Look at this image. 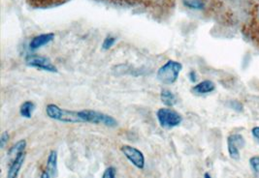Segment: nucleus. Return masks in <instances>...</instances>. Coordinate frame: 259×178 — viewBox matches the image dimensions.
<instances>
[{"label": "nucleus", "mask_w": 259, "mask_h": 178, "mask_svg": "<svg viewBox=\"0 0 259 178\" xmlns=\"http://www.w3.org/2000/svg\"><path fill=\"white\" fill-rule=\"evenodd\" d=\"M249 164L251 167L253 168L254 171L259 172V157L258 156H255V157H252L250 160H249Z\"/></svg>", "instance_id": "nucleus-20"}, {"label": "nucleus", "mask_w": 259, "mask_h": 178, "mask_svg": "<svg viewBox=\"0 0 259 178\" xmlns=\"http://www.w3.org/2000/svg\"><path fill=\"white\" fill-rule=\"evenodd\" d=\"M25 64L29 67L35 68L38 70H43L50 73H59L57 66H55L48 57L42 56V55H37V54L27 55L25 57Z\"/></svg>", "instance_id": "nucleus-4"}, {"label": "nucleus", "mask_w": 259, "mask_h": 178, "mask_svg": "<svg viewBox=\"0 0 259 178\" xmlns=\"http://www.w3.org/2000/svg\"><path fill=\"white\" fill-rule=\"evenodd\" d=\"M24 159H25V152H23V153L18 155L13 160L11 165L9 166L7 178H18L19 172L22 168V166L24 165Z\"/></svg>", "instance_id": "nucleus-8"}, {"label": "nucleus", "mask_w": 259, "mask_h": 178, "mask_svg": "<svg viewBox=\"0 0 259 178\" xmlns=\"http://www.w3.org/2000/svg\"><path fill=\"white\" fill-rule=\"evenodd\" d=\"M9 139H10V137H9L8 132L5 131L1 134V137H0V148L1 149H3L5 147V145L9 142Z\"/></svg>", "instance_id": "nucleus-19"}, {"label": "nucleus", "mask_w": 259, "mask_h": 178, "mask_svg": "<svg viewBox=\"0 0 259 178\" xmlns=\"http://www.w3.org/2000/svg\"><path fill=\"white\" fill-rule=\"evenodd\" d=\"M230 107L237 110V111H242V109H243L242 104L239 103L238 101H231L230 102Z\"/></svg>", "instance_id": "nucleus-21"}, {"label": "nucleus", "mask_w": 259, "mask_h": 178, "mask_svg": "<svg viewBox=\"0 0 259 178\" xmlns=\"http://www.w3.org/2000/svg\"><path fill=\"white\" fill-rule=\"evenodd\" d=\"M184 4L193 10H201L204 8V3L202 0H184Z\"/></svg>", "instance_id": "nucleus-16"}, {"label": "nucleus", "mask_w": 259, "mask_h": 178, "mask_svg": "<svg viewBox=\"0 0 259 178\" xmlns=\"http://www.w3.org/2000/svg\"><path fill=\"white\" fill-rule=\"evenodd\" d=\"M256 43H257V44H258V45H259V40H258V41H257V42H256Z\"/></svg>", "instance_id": "nucleus-27"}, {"label": "nucleus", "mask_w": 259, "mask_h": 178, "mask_svg": "<svg viewBox=\"0 0 259 178\" xmlns=\"http://www.w3.org/2000/svg\"><path fill=\"white\" fill-rule=\"evenodd\" d=\"M189 79H190V81H191L192 83H195V82H196V80H197L196 73L193 71L190 72V74H189Z\"/></svg>", "instance_id": "nucleus-23"}, {"label": "nucleus", "mask_w": 259, "mask_h": 178, "mask_svg": "<svg viewBox=\"0 0 259 178\" xmlns=\"http://www.w3.org/2000/svg\"><path fill=\"white\" fill-rule=\"evenodd\" d=\"M115 43H116V38L115 37H112V36L107 37L102 43V49H104V50L110 49L115 45Z\"/></svg>", "instance_id": "nucleus-17"}, {"label": "nucleus", "mask_w": 259, "mask_h": 178, "mask_svg": "<svg viewBox=\"0 0 259 178\" xmlns=\"http://www.w3.org/2000/svg\"><path fill=\"white\" fill-rule=\"evenodd\" d=\"M47 170L50 172L52 178L58 176V152L56 150H52L48 156Z\"/></svg>", "instance_id": "nucleus-11"}, {"label": "nucleus", "mask_w": 259, "mask_h": 178, "mask_svg": "<svg viewBox=\"0 0 259 178\" xmlns=\"http://www.w3.org/2000/svg\"><path fill=\"white\" fill-rule=\"evenodd\" d=\"M115 1H134V0H115Z\"/></svg>", "instance_id": "nucleus-26"}, {"label": "nucleus", "mask_w": 259, "mask_h": 178, "mask_svg": "<svg viewBox=\"0 0 259 178\" xmlns=\"http://www.w3.org/2000/svg\"><path fill=\"white\" fill-rule=\"evenodd\" d=\"M36 105L31 101H26L22 104L20 107V113L24 118H31L34 110H35Z\"/></svg>", "instance_id": "nucleus-14"}, {"label": "nucleus", "mask_w": 259, "mask_h": 178, "mask_svg": "<svg viewBox=\"0 0 259 178\" xmlns=\"http://www.w3.org/2000/svg\"><path fill=\"white\" fill-rule=\"evenodd\" d=\"M249 32H250V37L252 38L253 41H258L259 40V6L256 7L253 13H252V20L251 24L249 25Z\"/></svg>", "instance_id": "nucleus-12"}, {"label": "nucleus", "mask_w": 259, "mask_h": 178, "mask_svg": "<svg viewBox=\"0 0 259 178\" xmlns=\"http://www.w3.org/2000/svg\"><path fill=\"white\" fill-rule=\"evenodd\" d=\"M120 150L130 163H132V165L139 169H143L145 167V156L139 149L130 145H122Z\"/></svg>", "instance_id": "nucleus-5"}, {"label": "nucleus", "mask_w": 259, "mask_h": 178, "mask_svg": "<svg viewBox=\"0 0 259 178\" xmlns=\"http://www.w3.org/2000/svg\"><path fill=\"white\" fill-rule=\"evenodd\" d=\"M70 0H27V3L35 9H47L62 5Z\"/></svg>", "instance_id": "nucleus-7"}, {"label": "nucleus", "mask_w": 259, "mask_h": 178, "mask_svg": "<svg viewBox=\"0 0 259 178\" xmlns=\"http://www.w3.org/2000/svg\"><path fill=\"white\" fill-rule=\"evenodd\" d=\"M25 147H26V141L25 140H21L16 144H14L12 147L10 148V150L8 152V156L12 159L13 161L18 155L24 152Z\"/></svg>", "instance_id": "nucleus-15"}, {"label": "nucleus", "mask_w": 259, "mask_h": 178, "mask_svg": "<svg viewBox=\"0 0 259 178\" xmlns=\"http://www.w3.org/2000/svg\"><path fill=\"white\" fill-rule=\"evenodd\" d=\"M251 132H252V135H253L254 139L259 142V126L254 127Z\"/></svg>", "instance_id": "nucleus-22"}, {"label": "nucleus", "mask_w": 259, "mask_h": 178, "mask_svg": "<svg viewBox=\"0 0 259 178\" xmlns=\"http://www.w3.org/2000/svg\"><path fill=\"white\" fill-rule=\"evenodd\" d=\"M46 113L49 118L64 123H82L80 110H69L61 108L58 105L49 104L46 107Z\"/></svg>", "instance_id": "nucleus-1"}, {"label": "nucleus", "mask_w": 259, "mask_h": 178, "mask_svg": "<svg viewBox=\"0 0 259 178\" xmlns=\"http://www.w3.org/2000/svg\"><path fill=\"white\" fill-rule=\"evenodd\" d=\"M204 178H212V177H211V175H210V174H209V173H205V174H204Z\"/></svg>", "instance_id": "nucleus-25"}, {"label": "nucleus", "mask_w": 259, "mask_h": 178, "mask_svg": "<svg viewBox=\"0 0 259 178\" xmlns=\"http://www.w3.org/2000/svg\"><path fill=\"white\" fill-rule=\"evenodd\" d=\"M40 178H52V176H51V174H50V172L48 171L47 169H45V170L42 172Z\"/></svg>", "instance_id": "nucleus-24"}, {"label": "nucleus", "mask_w": 259, "mask_h": 178, "mask_svg": "<svg viewBox=\"0 0 259 178\" xmlns=\"http://www.w3.org/2000/svg\"><path fill=\"white\" fill-rule=\"evenodd\" d=\"M227 146H228V153L230 157L234 160L240 159V148L245 146V140L241 135H231L227 139Z\"/></svg>", "instance_id": "nucleus-6"}, {"label": "nucleus", "mask_w": 259, "mask_h": 178, "mask_svg": "<svg viewBox=\"0 0 259 178\" xmlns=\"http://www.w3.org/2000/svg\"><path fill=\"white\" fill-rule=\"evenodd\" d=\"M215 89V84L212 81H203L192 87V92L195 95H206L212 93Z\"/></svg>", "instance_id": "nucleus-10"}, {"label": "nucleus", "mask_w": 259, "mask_h": 178, "mask_svg": "<svg viewBox=\"0 0 259 178\" xmlns=\"http://www.w3.org/2000/svg\"><path fill=\"white\" fill-rule=\"evenodd\" d=\"M160 100L164 104L166 107H170L175 106L177 104L178 100L176 95L168 90V89H162L160 92Z\"/></svg>", "instance_id": "nucleus-13"}, {"label": "nucleus", "mask_w": 259, "mask_h": 178, "mask_svg": "<svg viewBox=\"0 0 259 178\" xmlns=\"http://www.w3.org/2000/svg\"><path fill=\"white\" fill-rule=\"evenodd\" d=\"M156 117L159 125L165 129H173L181 125L183 116L170 107H161L156 111Z\"/></svg>", "instance_id": "nucleus-3"}, {"label": "nucleus", "mask_w": 259, "mask_h": 178, "mask_svg": "<svg viewBox=\"0 0 259 178\" xmlns=\"http://www.w3.org/2000/svg\"><path fill=\"white\" fill-rule=\"evenodd\" d=\"M54 39H55L54 33H45V34L35 36L31 40V42L29 44V48H31L32 50H35L37 48H42V47L46 46L49 43H51Z\"/></svg>", "instance_id": "nucleus-9"}, {"label": "nucleus", "mask_w": 259, "mask_h": 178, "mask_svg": "<svg viewBox=\"0 0 259 178\" xmlns=\"http://www.w3.org/2000/svg\"><path fill=\"white\" fill-rule=\"evenodd\" d=\"M182 70H183L182 63L174 60H169L163 66H161L158 69L156 78L160 83L170 85L177 82L180 73Z\"/></svg>", "instance_id": "nucleus-2"}, {"label": "nucleus", "mask_w": 259, "mask_h": 178, "mask_svg": "<svg viewBox=\"0 0 259 178\" xmlns=\"http://www.w3.org/2000/svg\"><path fill=\"white\" fill-rule=\"evenodd\" d=\"M116 168L114 166H109L104 170L102 178H116Z\"/></svg>", "instance_id": "nucleus-18"}]
</instances>
